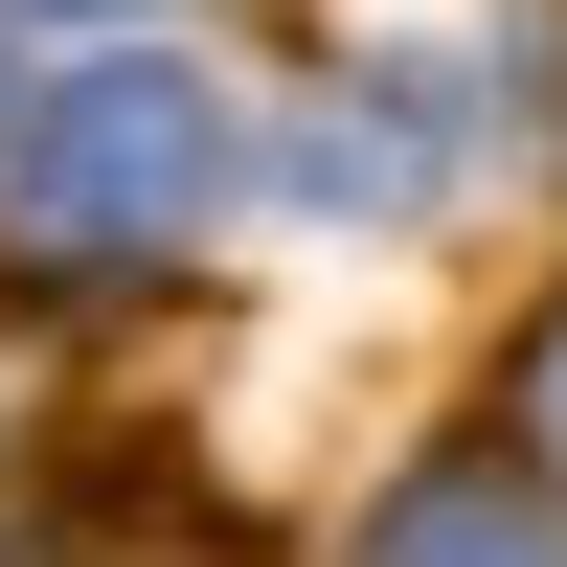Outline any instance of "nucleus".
Instances as JSON below:
<instances>
[{
	"label": "nucleus",
	"mask_w": 567,
	"mask_h": 567,
	"mask_svg": "<svg viewBox=\"0 0 567 567\" xmlns=\"http://www.w3.org/2000/svg\"><path fill=\"white\" fill-rule=\"evenodd\" d=\"M205 205H227V91L182 69V45L45 69V114H23V250L45 272H159Z\"/></svg>",
	"instance_id": "obj_1"
},
{
	"label": "nucleus",
	"mask_w": 567,
	"mask_h": 567,
	"mask_svg": "<svg viewBox=\"0 0 567 567\" xmlns=\"http://www.w3.org/2000/svg\"><path fill=\"white\" fill-rule=\"evenodd\" d=\"M363 567H567V523H545L523 477H409V499H386V545H363Z\"/></svg>",
	"instance_id": "obj_2"
},
{
	"label": "nucleus",
	"mask_w": 567,
	"mask_h": 567,
	"mask_svg": "<svg viewBox=\"0 0 567 567\" xmlns=\"http://www.w3.org/2000/svg\"><path fill=\"white\" fill-rule=\"evenodd\" d=\"M499 454H523V499L567 523V296H545V341H523V386H499Z\"/></svg>",
	"instance_id": "obj_3"
},
{
	"label": "nucleus",
	"mask_w": 567,
	"mask_h": 567,
	"mask_svg": "<svg viewBox=\"0 0 567 567\" xmlns=\"http://www.w3.org/2000/svg\"><path fill=\"white\" fill-rule=\"evenodd\" d=\"M114 567H250V545H227V523H159V545H114Z\"/></svg>",
	"instance_id": "obj_4"
}]
</instances>
